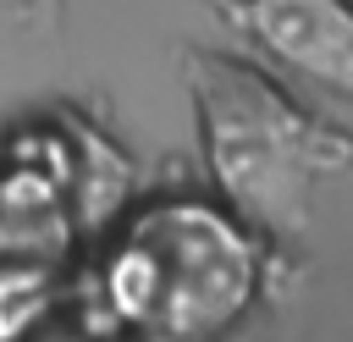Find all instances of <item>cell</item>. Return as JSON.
I'll return each mask as SVG.
<instances>
[{"label":"cell","mask_w":353,"mask_h":342,"mask_svg":"<svg viewBox=\"0 0 353 342\" xmlns=\"http://www.w3.org/2000/svg\"><path fill=\"white\" fill-rule=\"evenodd\" d=\"M61 121H66V143H72V226H77V243L99 248L110 237V226L138 204V171H132L127 149L88 116L61 110Z\"/></svg>","instance_id":"cell-5"},{"label":"cell","mask_w":353,"mask_h":342,"mask_svg":"<svg viewBox=\"0 0 353 342\" xmlns=\"http://www.w3.org/2000/svg\"><path fill=\"white\" fill-rule=\"evenodd\" d=\"M199 160L221 199L265 243L298 237L331 177L353 171V132L309 110L276 72L232 50L182 55Z\"/></svg>","instance_id":"cell-2"},{"label":"cell","mask_w":353,"mask_h":342,"mask_svg":"<svg viewBox=\"0 0 353 342\" xmlns=\"http://www.w3.org/2000/svg\"><path fill=\"white\" fill-rule=\"evenodd\" d=\"M72 226V143L61 110H39L0 132V265L77 259Z\"/></svg>","instance_id":"cell-3"},{"label":"cell","mask_w":353,"mask_h":342,"mask_svg":"<svg viewBox=\"0 0 353 342\" xmlns=\"http://www.w3.org/2000/svg\"><path fill=\"white\" fill-rule=\"evenodd\" d=\"M33 342H138V336H127V331H116L83 292H77V281L66 287V309L33 336Z\"/></svg>","instance_id":"cell-7"},{"label":"cell","mask_w":353,"mask_h":342,"mask_svg":"<svg viewBox=\"0 0 353 342\" xmlns=\"http://www.w3.org/2000/svg\"><path fill=\"white\" fill-rule=\"evenodd\" d=\"M72 265L17 259L0 265V342H33L61 309H66Z\"/></svg>","instance_id":"cell-6"},{"label":"cell","mask_w":353,"mask_h":342,"mask_svg":"<svg viewBox=\"0 0 353 342\" xmlns=\"http://www.w3.org/2000/svg\"><path fill=\"white\" fill-rule=\"evenodd\" d=\"M270 243L210 193L138 199L72 270L77 292L138 342H221L265 298Z\"/></svg>","instance_id":"cell-1"},{"label":"cell","mask_w":353,"mask_h":342,"mask_svg":"<svg viewBox=\"0 0 353 342\" xmlns=\"http://www.w3.org/2000/svg\"><path fill=\"white\" fill-rule=\"evenodd\" d=\"M281 83L353 105V0H210Z\"/></svg>","instance_id":"cell-4"}]
</instances>
